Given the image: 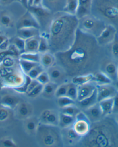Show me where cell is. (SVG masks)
Wrapping results in <instances>:
<instances>
[{"label": "cell", "instance_id": "6da1fadb", "mask_svg": "<svg viewBox=\"0 0 118 147\" xmlns=\"http://www.w3.org/2000/svg\"><path fill=\"white\" fill-rule=\"evenodd\" d=\"M104 55L103 47L98 44L96 38L78 28L70 48L54 54L55 63L64 69L71 79L99 71L105 58Z\"/></svg>", "mask_w": 118, "mask_h": 147}, {"label": "cell", "instance_id": "7a4b0ae2", "mask_svg": "<svg viewBox=\"0 0 118 147\" xmlns=\"http://www.w3.org/2000/svg\"><path fill=\"white\" fill-rule=\"evenodd\" d=\"M78 27L76 15L60 12L55 14L47 33L40 36L47 39L49 51L55 54L70 48L75 41Z\"/></svg>", "mask_w": 118, "mask_h": 147}, {"label": "cell", "instance_id": "3957f363", "mask_svg": "<svg viewBox=\"0 0 118 147\" xmlns=\"http://www.w3.org/2000/svg\"><path fill=\"white\" fill-rule=\"evenodd\" d=\"M78 144L85 147H118V125L113 116L91 123L89 132Z\"/></svg>", "mask_w": 118, "mask_h": 147}, {"label": "cell", "instance_id": "277c9868", "mask_svg": "<svg viewBox=\"0 0 118 147\" xmlns=\"http://www.w3.org/2000/svg\"><path fill=\"white\" fill-rule=\"evenodd\" d=\"M93 9L109 24L118 27V0H94Z\"/></svg>", "mask_w": 118, "mask_h": 147}, {"label": "cell", "instance_id": "5b68a950", "mask_svg": "<svg viewBox=\"0 0 118 147\" xmlns=\"http://www.w3.org/2000/svg\"><path fill=\"white\" fill-rule=\"evenodd\" d=\"M35 135L39 144L45 147L58 146L62 141L61 129L59 126L40 123Z\"/></svg>", "mask_w": 118, "mask_h": 147}, {"label": "cell", "instance_id": "8992f818", "mask_svg": "<svg viewBox=\"0 0 118 147\" xmlns=\"http://www.w3.org/2000/svg\"><path fill=\"white\" fill-rule=\"evenodd\" d=\"M9 8V6L0 8V32L10 38L16 35L17 23L21 16Z\"/></svg>", "mask_w": 118, "mask_h": 147}, {"label": "cell", "instance_id": "52a82bcc", "mask_svg": "<svg viewBox=\"0 0 118 147\" xmlns=\"http://www.w3.org/2000/svg\"><path fill=\"white\" fill-rule=\"evenodd\" d=\"M107 25L102 19L91 14L78 19V28L96 38L99 36Z\"/></svg>", "mask_w": 118, "mask_h": 147}, {"label": "cell", "instance_id": "ba28073f", "mask_svg": "<svg viewBox=\"0 0 118 147\" xmlns=\"http://www.w3.org/2000/svg\"><path fill=\"white\" fill-rule=\"evenodd\" d=\"M27 9L32 13L40 26V35L47 33L54 19L55 14L42 6H31Z\"/></svg>", "mask_w": 118, "mask_h": 147}, {"label": "cell", "instance_id": "9c48e42d", "mask_svg": "<svg viewBox=\"0 0 118 147\" xmlns=\"http://www.w3.org/2000/svg\"><path fill=\"white\" fill-rule=\"evenodd\" d=\"M25 74L21 68L11 74L4 78L2 83L3 88H11L18 87L23 85L26 81Z\"/></svg>", "mask_w": 118, "mask_h": 147}, {"label": "cell", "instance_id": "30bf717a", "mask_svg": "<svg viewBox=\"0 0 118 147\" xmlns=\"http://www.w3.org/2000/svg\"><path fill=\"white\" fill-rule=\"evenodd\" d=\"M46 71L49 75L50 82L59 85L70 82L69 80L71 78L67 75L64 69L56 63Z\"/></svg>", "mask_w": 118, "mask_h": 147}, {"label": "cell", "instance_id": "8fae6325", "mask_svg": "<svg viewBox=\"0 0 118 147\" xmlns=\"http://www.w3.org/2000/svg\"><path fill=\"white\" fill-rule=\"evenodd\" d=\"M91 123L83 111L77 115L73 128L77 133L83 138L88 134L90 130Z\"/></svg>", "mask_w": 118, "mask_h": 147}, {"label": "cell", "instance_id": "7c38bea8", "mask_svg": "<svg viewBox=\"0 0 118 147\" xmlns=\"http://www.w3.org/2000/svg\"><path fill=\"white\" fill-rule=\"evenodd\" d=\"M117 28L110 24H107L99 36L96 38L98 44L104 47L110 45L114 40L117 34Z\"/></svg>", "mask_w": 118, "mask_h": 147}, {"label": "cell", "instance_id": "4fadbf2b", "mask_svg": "<svg viewBox=\"0 0 118 147\" xmlns=\"http://www.w3.org/2000/svg\"><path fill=\"white\" fill-rule=\"evenodd\" d=\"M33 107L30 103L20 101L13 110L14 117L19 120H25L33 116Z\"/></svg>", "mask_w": 118, "mask_h": 147}, {"label": "cell", "instance_id": "5bb4252c", "mask_svg": "<svg viewBox=\"0 0 118 147\" xmlns=\"http://www.w3.org/2000/svg\"><path fill=\"white\" fill-rule=\"evenodd\" d=\"M36 28L40 29V26L32 13L28 9L19 18L17 23V29H20L25 28Z\"/></svg>", "mask_w": 118, "mask_h": 147}, {"label": "cell", "instance_id": "9a60e30c", "mask_svg": "<svg viewBox=\"0 0 118 147\" xmlns=\"http://www.w3.org/2000/svg\"><path fill=\"white\" fill-rule=\"evenodd\" d=\"M61 135L62 142L69 146L79 144L82 138L74 130L73 126L61 129Z\"/></svg>", "mask_w": 118, "mask_h": 147}, {"label": "cell", "instance_id": "2e32d148", "mask_svg": "<svg viewBox=\"0 0 118 147\" xmlns=\"http://www.w3.org/2000/svg\"><path fill=\"white\" fill-rule=\"evenodd\" d=\"M59 116L60 113L55 110L45 109L41 113L38 119L40 122L42 124L59 126Z\"/></svg>", "mask_w": 118, "mask_h": 147}, {"label": "cell", "instance_id": "e0dca14e", "mask_svg": "<svg viewBox=\"0 0 118 147\" xmlns=\"http://www.w3.org/2000/svg\"><path fill=\"white\" fill-rule=\"evenodd\" d=\"M96 92L98 102L113 98L117 93V90L113 84L97 85Z\"/></svg>", "mask_w": 118, "mask_h": 147}, {"label": "cell", "instance_id": "ac0fdd59", "mask_svg": "<svg viewBox=\"0 0 118 147\" xmlns=\"http://www.w3.org/2000/svg\"><path fill=\"white\" fill-rule=\"evenodd\" d=\"M118 63L112 60H107L104 58L100 65V71L104 72L111 78L113 82L117 80Z\"/></svg>", "mask_w": 118, "mask_h": 147}, {"label": "cell", "instance_id": "d6986e66", "mask_svg": "<svg viewBox=\"0 0 118 147\" xmlns=\"http://www.w3.org/2000/svg\"><path fill=\"white\" fill-rule=\"evenodd\" d=\"M65 3L66 0H42V6L52 13L55 14L63 12Z\"/></svg>", "mask_w": 118, "mask_h": 147}, {"label": "cell", "instance_id": "ffe728a7", "mask_svg": "<svg viewBox=\"0 0 118 147\" xmlns=\"http://www.w3.org/2000/svg\"><path fill=\"white\" fill-rule=\"evenodd\" d=\"M78 86V93L77 102H79L91 96L96 89L97 84L92 81Z\"/></svg>", "mask_w": 118, "mask_h": 147}, {"label": "cell", "instance_id": "44dd1931", "mask_svg": "<svg viewBox=\"0 0 118 147\" xmlns=\"http://www.w3.org/2000/svg\"><path fill=\"white\" fill-rule=\"evenodd\" d=\"M83 111L90 121L91 124L98 121L104 117L99 102Z\"/></svg>", "mask_w": 118, "mask_h": 147}, {"label": "cell", "instance_id": "7402d4cb", "mask_svg": "<svg viewBox=\"0 0 118 147\" xmlns=\"http://www.w3.org/2000/svg\"><path fill=\"white\" fill-rule=\"evenodd\" d=\"M94 0H78V7L76 16L78 19L91 14Z\"/></svg>", "mask_w": 118, "mask_h": 147}, {"label": "cell", "instance_id": "603a6c76", "mask_svg": "<svg viewBox=\"0 0 118 147\" xmlns=\"http://www.w3.org/2000/svg\"><path fill=\"white\" fill-rule=\"evenodd\" d=\"M23 121L25 131L30 135H36L40 123L38 118L32 116L23 120Z\"/></svg>", "mask_w": 118, "mask_h": 147}, {"label": "cell", "instance_id": "cb8c5ba5", "mask_svg": "<svg viewBox=\"0 0 118 147\" xmlns=\"http://www.w3.org/2000/svg\"><path fill=\"white\" fill-rule=\"evenodd\" d=\"M14 117L13 110L0 104V125H5L12 122Z\"/></svg>", "mask_w": 118, "mask_h": 147}, {"label": "cell", "instance_id": "d4e9b609", "mask_svg": "<svg viewBox=\"0 0 118 147\" xmlns=\"http://www.w3.org/2000/svg\"><path fill=\"white\" fill-rule=\"evenodd\" d=\"M21 100L19 97L12 94H5L0 99V104L9 109L14 110Z\"/></svg>", "mask_w": 118, "mask_h": 147}, {"label": "cell", "instance_id": "484cf974", "mask_svg": "<svg viewBox=\"0 0 118 147\" xmlns=\"http://www.w3.org/2000/svg\"><path fill=\"white\" fill-rule=\"evenodd\" d=\"M41 31L39 29L36 28H25L17 30L16 36H19L24 40L40 36Z\"/></svg>", "mask_w": 118, "mask_h": 147}, {"label": "cell", "instance_id": "4316f807", "mask_svg": "<svg viewBox=\"0 0 118 147\" xmlns=\"http://www.w3.org/2000/svg\"><path fill=\"white\" fill-rule=\"evenodd\" d=\"M77 102L78 107L82 111L89 109V107L96 104L98 102L96 89L91 96H89V97L85 98L83 100Z\"/></svg>", "mask_w": 118, "mask_h": 147}, {"label": "cell", "instance_id": "83f0119b", "mask_svg": "<svg viewBox=\"0 0 118 147\" xmlns=\"http://www.w3.org/2000/svg\"><path fill=\"white\" fill-rule=\"evenodd\" d=\"M40 65L46 70L55 64V58L54 54L49 51L41 54Z\"/></svg>", "mask_w": 118, "mask_h": 147}, {"label": "cell", "instance_id": "f1b7e54d", "mask_svg": "<svg viewBox=\"0 0 118 147\" xmlns=\"http://www.w3.org/2000/svg\"><path fill=\"white\" fill-rule=\"evenodd\" d=\"M40 39L39 36L26 40L25 52L38 53Z\"/></svg>", "mask_w": 118, "mask_h": 147}, {"label": "cell", "instance_id": "f546056e", "mask_svg": "<svg viewBox=\"0 0 118 147\" xmlns=\"http://www.w3.org/2000/svg\"><path fill=\"white\" fill-rule=\"evenodd\" d=\"M93 82L97 85H107L113 84V81L111 78L102 71H97L94 74Z\"/></svg>", "mask_w": 118, "mask_h": 147}, {"label": "cell", "instance_id": "4dcf8cb0", "mask_svg": "<svg viewBox=\"0 0 118 147\" xmlns=\"http://www.w3.org/2000/svg\"><path fill=\"white\" fill-rule=\"evenodd\" d=\"M59 85L53 83L49 82L43 85V90L42 95L43 97L47 99H51L53 96H55V93Z\"/></svg>", "mask_w": 118, "mask_h": 147}, {"label": "cell", "instance_id": "1f68e13d", "mask_svg": "<svg viewBox=\"0 0 118 147\" xmlns=\"http://www.w3.org/2000/svg\"><path fill=\"white\" fill-rule=\"evenodd\" d=\"M98 102L99 103L104 117L112 115L113 98L104 100Z\"/></svg>", "mask_w": 118, "mask_h": 147}, {"label": "cell", "instance_id": "d6a6232c", "mask_svg": "<svg viewBox=\"0 0 118 147\" xmlns=\"http://www.w3.org/2000/svg\"><path fill=\"white\" fill-rule=\"evenodd\" d=\"M75 121V117L60 113L59 127L61 129L72 127Z\"/></svg>", "mask_w": 118, "mask_h": 147}, {"label": "cell", "instance_id": "836d02e7", "mask_svg": "<svg viewBox=\"0 0 118 147\" xmlns=\"http://www.w3.org/2000/svg\"><path fill=\"white\" fill-rule=\"evenodd\" d=\"M94 74H88L86 75L75 76L71 79V82L77 86H80L92 82Z\"/></svg>", "mask_w": 118, "mask_h": 147}, {"label": "cell", "instance_id": "e575fe53", "mask_svg": "<svg viewBox=\"0 0 118 147\" xmlns=\"http://www.w3.org/2000/svg\"><path fill=\"white\" fill-rule=\"evenodd\" d=\"M10 43L14 46L18 50L19 54L25 52V44L26 40L18 36H14L9 38Z\"/></svg>", "mask_w": 118, "mask_h": 147}, {"label": "cell", "instance_id": "d590c367", "mask_svg": "<svg viewBox=\"0 0 118 147\" xmlns=\"http://www.w3.org/2000/svg\"><path fill=\"white\" fill-rule=\"evenodd\" d=\"M78 7V0H66L63 12L71 15H76Z\"/></svg>", "mask_w": 118, "mask_h": 147}, {"label": "cell", "instance_id": "8d00e7d4", "mask_svg": "<svg viewBox=\"0 0 118 147\" xmlns=\"http://www.w3.org/2000/svg\"><path fill=\"white\" fill-rule=\"evenodd\" d=\"M19 63L21 70L26 75L32 68L40 64V63L32 62L30 61L21 59L19 58Z\"/></svg>", "mask_w": 118, "mask_h": 147}, {"label": "cell", "instance_id": "74e56055", "mask_svg": "<svg viewBox=\"0 0 118 147\" xmlns=\"http://www.w3.org/2000/svg\"><path fill=\"white\" fill-rule=\"evenodd\" d=\"M41 54L39 53L24 52L19 55V58L32 62L40 63Z\"/></svg>", "mask_w": 118, "mask_h": 147}, {"label": "cell", "instance_id": "f35d334b", "mask_svg": "<svg viewBox=\"0 0 118 147\" xmlns=\"http://www.w3.org/2000/svg\"><path fill=\"white\" fill-rule=\"evenodd\" d=\"M19 64V57L8 55L4 59L1 65L5 67H13Z\"/></svg>", "mask_w": 118, "mask_h": 147}, {"label": "cell", "instance_id": "ab89813d", "mask_svg": "<svg viewBox=\"0 0 118 147\" xmlns=\"http://www.w3.org/2000/svg\"><path fill=\"white\" fill-rule=\"evenodd\" d=\"M61 109V113L74 117H76L77 115L82 111L80 107L76 106V104L66 107Z\"/></svg>", "mask_w": 118, "mask_h": 147}, {"label": "cell", "instance_id": "60d3db41", "mask_svg": "<svg viewBox=\"0 0 118 147\" xmlns=\"http://www.w3.org/2000/svg\"><path fill=\"white\" fill-rule=\"evenodd\" d=\"M78 93V86L72 82H69L66 96L77 102Z\"/></svg>", "mask_w": 118, "mask_h": 147}, {"label": "cell", "instance_id": "b9f144b4", "mask_svg": "<svg viewBox=\"0 0 118 147\" xmlns=\"http://www.w3.org/2000/svg\"><path fill=\"white\" fill-rule=\"evenodd\" d=\"M19 55L20 54L18 50H17L14 46L10 44L8 50L5 51L0 52V64L2 63L4 59L5 58L6 56L8 55H13L19 57Z\"/></svg>", "mask_w": 118, "mask_h": 147}, {"label": "cell", "instance_id": "7bdbcfd3", "mask_svg": "<svg viewBox=\"0 0 118 147\" xmlns=\"http://www.w3.org/2000/svg\"><path fill=\"white\" fill-rule=\"evenodd\" d=\"M57 103L58 106L61 109H62L70 105H75L76 104V101L71 99L67 96H65L57 98Z\"/></svg>", "mask_w": 118, "mask_h": 147}, {"label": "cell", "instance_id": "ee69618b", "mask_svg": "<svg viewBox=\"0 0 118 147\" xmlns=\"http://www.w3.org/2000/svg\"><path fill=\"white\" fill-rule=\"evenodd\" d=\"M110 51L113 59L118 61V36L117 34L114 40L110 45Z\"/></svg>", "mask_w": 118, "mask_h": 147}, {"label": "cell", "instance_id": "f6af8a7d", "mask_svg": "<svg viewBox=\"0 0 118 147\" xmlns=\"http://www.w3.org/2000/svg\"><path fill=\"white\" fill-rule=\"evenodd\" d=\"M45 70V68L39 64L32 68L26 75L32 78V80H36L38 76Z\"/></svg>", "mask_w": 118, "mask_h": 147}, {"label": "cell", "instance_id": "bcb514c9", "mask_svg": "<svg viewBox=\"0 0 118 147\" xmlns=\"http://www.w3.org/2000/svg\"><path fill=\"white\" fill-rule=\"evenodd\" d=\"M69 83H64L63 84L59 85L56 90L55 93V97L56 98L65 96L67 95V91L68 90Z\"/></svg>", "mask_w": 118, "mask_h": 147}, {"label": "cell", "instance_id": "7dc6e473", "mask_svg": "<svg viewBox=\"0 0 118 147\" xmlns=\"http://www.w3.org/2000/svg\"><path fill=\"white\" fill-rule=\"evenodd\" d=\"M32 79L26 75V81L23 85H22L21 86L18 87L14 88H13V90L15 91V92L19 93L20 94L26 93L27 91V88H28V85H29L30 82L32 81Z\"/></svg>", "mask_w": 118, "mask_h": 147}, {"label": "cell", "instance_id": "c3c4849f", "mask_svg": "<svg viewBox=\"0 0 118 147\" xmlns=\"http://www.w3.org/2000/svg\"><path fill=\"white\" fill-rule=\"evenodd\" d=\"M48 51H49V47L48 41L43 36H40L38 52L42 54Z\"/></svg>", "mask_w": 118, "mask_h": 147}, {"label": "cell", "instance_id": "681fc988", "mask_svg": "<svg viewBox=\"0 0 118 147\" xmlns=\"http://www.w3.org/2000/svg\"><path fill=\"white\" fill-rule=\"evenodd\" d=\"M43 88V85L39 84L35 88H34L32 91L27 94V96L30 98H35L42 94Z\"/></svg>", "mask_w": 118, "mask_h": 147}, {"label": "cell", "instance_id": "f907efd6", "mask_svg": "<svg viewBox=\"0 0 118 147\" xmlns=\"http://www.w3.org/2000/svg\"><path fill=\"white\" fill-rule=\"evenodd\" d=\"M0 145L3 147H16L17 144L12 138L9 137L4 138L0 140Z\"/></svg>", "mask_w": 118, "mask_h": 147}, {"label": "cell", "instance_id": "816d5d0a", "mask_svg": "<svg viewBox=\"0 0 118 147\" xmlns=\"http://www.w3.org/2000/svg\"><path fill=\"white\" fill-rule=\"evenodd\" d=\"M36 80L39 83L43 85L50 82V78L47 71L45 70V71L42 72L36 78Z\"/></svg>", "mask_w": 118, "mask_h": 147}, {"label": "cell", "instance_id": "f5cc1de1", "mask_svg": "<svg viewBox=\"0 0 118 147\" xmlns=\"http://www.w3.org/2000/svg\"><path fill=\"white\" fill-rule=\"evenodd\" d=\"M118 113V92L113 97V111L112 115Z\"/></svg>", "mask_w": 118, "mask_h": 147}, {"label": "cell", "instance_id": "db71d44e", "mask_svg": "<svg viewBox=\"0 0 118 147\" xmlns=\"http://www.w3.org/2000/svg\"><path fill=\"white\" fill-rule=\"evenodd\" d=\"M9 38H7L6 41H4L2 44L0 45V52H3L7 51L9 49Z\"/></svg>", "mask_w": 118, "mask_h": 147}, {"label": "cell", "instance_id": "11a10c76", "mask_svg": "<svg viewBox=\"0 0 118 147\" xmlns=\"http://www.w3.org/2000/svg\"><path fill=\"white\" fill-rule=\"evenodd\" d=\"M15 1V0H0V8L8 7Z\"/></svg>", "mask_w": 118, "mask_h": 147}, {"label": "cell", "instance_id": "9f6ffc18", "mask_svg": "<svg viewBox=\"0 0 118 147\" xmlns=\"http://www.w3.org/2000/svg\"><path fill=\"white\" fill-rule=\"evenodd\" d=\"M40 83L38 82V81L36 80H32V81L30 82L29 85H28V88H27V91H26V94L29 93L30 91H32L34 88L39 84Z\"/></svg>", "mask_w": 118, "mask_h": 147}, {"label": "cell", "instance_id": "6f0895ef", "mask_svg": "<svg viewBox=\"0 0 118 147\" xmlns=\"http://www.w3.org/2000/svg\"><path fill=\"white\" fill-rule=\"evenodd\" d=\"M7 38H8L4 34L0 32V45L2 44L4 41H6Z\"/></svg>", "mask_w": 118, "mask_h": 147}, {"label": "cell", "instance_id": "680465c9", "mask_svg": "<svg viewBox=\"0 0 118 147\" xmlns=\"http://www.w3.org/2000/svg\"><path fill=\"white\" fill-rule=\"evenodd\" d=\"M20 2L21 4L26 9L28 7V0H20Z\"/></svg>", "mask_w": 118, "mask_h": 147}, {"label": "cell", "instance_id": "91938a15", "mask_svg": "<svg viewBox=\"0 0 118 147\" xmlns=\"http://www.w3.org/2000/svg\"><path fill=\"white\" fill-rule=\"evenodd\" d=\"M42 0H34L33 5L32 6H42Z\"/></svg>", "mask_w": 118, "mask_h": 147}, {"label": "cell", "instance_id": "94428289", "mask_svg": "<svg viewBox=\"0 0 118 147\" xmlns=\"http://www.w3.org/2000/svg\"><path fill=\"white\" fill-rule=\"evenodd\" d=\"M113 117L116 122L118 125V113L113 115Z\"/></svg>", "mask_w": 118, "mask_h": 147}, {"label": "cell", "instance_id": "6125c7cd", "mask_svg": "<svg viewBox=\"0 0 118 147\" xmlns=\"http://www.w3.org/2000/svg\"><path fill=\"white\" fill-rule=\"evenodd\" d=\"M34 1V0H28V7H31V6H32L33 3Z\"/></svg>", "mask_w": 118, "mask_h": 147}, {"label": "cell", "instance_id": "be15d7a7", "mask_svg": "<svg viewBox=\"0 0 118 147\" xmlns=\"http://www.w3.org/2000/svg\"><path fill=\"white\" fill-rule=\"evenodd\" d=\"M113 85H115V87L116 88L117 92H118V80H117V81H116L115 82V84H114Z\"/></svg>", "mask_w": 118, "mask_h": 147}, {"label": "cell", "instance_id": "e7e4bbea", "mask_svg": "<svg viewBox=\"0 0 118 147\" xmlns=\"http://www.w3.org/2000/svg\"><path fill=\"white\" fill-rule=\"evenodd\" d=\"M15 1H18V2H19V3H20V0H15Z\"/></svg>", "mask_w": 118, "mask_h": 147}, {"label": "cell", "instance_id": "03108f58", "mask_svg": "<svg viewBox=\"0 0 118 147\" xmlns=\"http://www.w3.org/2000/svg\"><path fill=\"white\" fill-rule=\"evenodd\" d=\"M117 80H118V73H117Z\"/></svg>", "mask_w": 118, "mask_h": 147}, {"label": "cell", "instance_id": "003e7915", "mask_svg": "<svg viewBox=\"0 0 118 147\" xmlns=\"http://www.w3.org/2000/svg\"><path fill=\"white\" fill-rule=\"evenodd\" d=\"M117 35H118V32H117Z\"/></svg>", "mask_w": 118, "mask_h": 147}]
</instances>
